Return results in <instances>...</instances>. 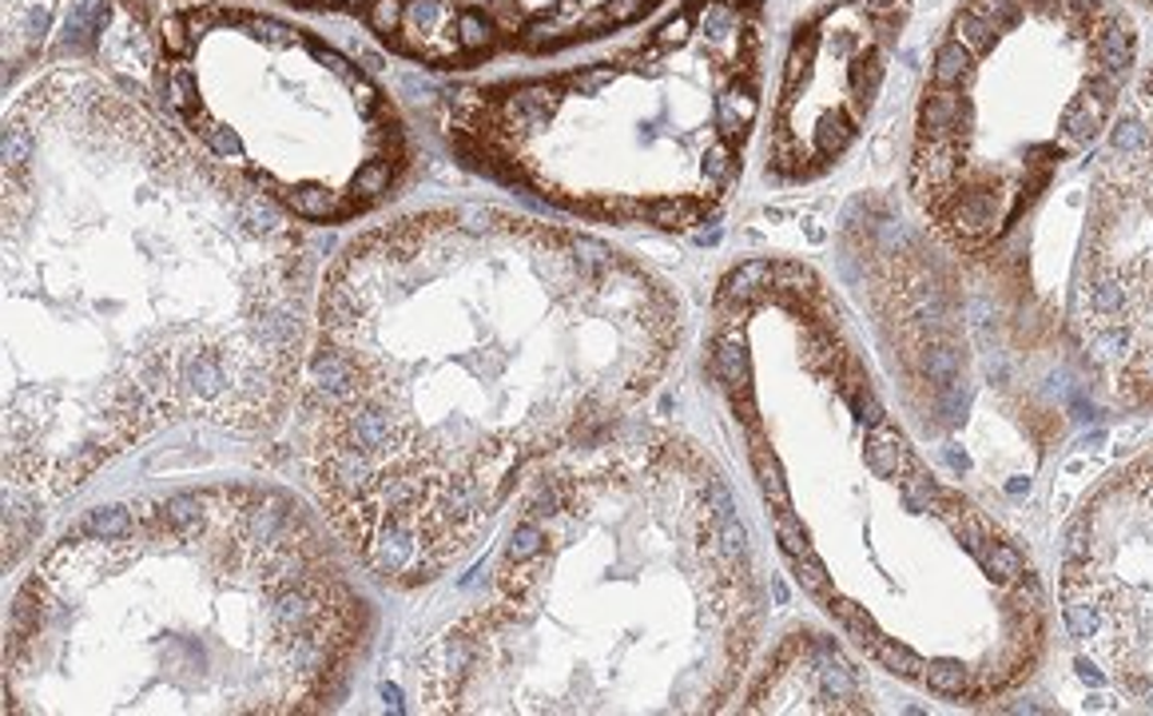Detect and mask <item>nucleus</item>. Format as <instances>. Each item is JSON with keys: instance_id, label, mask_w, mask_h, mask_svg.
Segmentation results:
<instances>
[{"instance_id": "1", "label": "nucleus", "mask_w": 1153, "mask_h": 716, "mask_svg": "<svg viewBox=\"0 0 1153 716\" xmlns=\"http://www.w3.org/2000/svg\"><path fill=\"white\" fill-rule=\"evenodd\" d=\"M713 371L720 375V383H725L737 398L748 395V354H744V339H740L737 331H728L716 339Z\"/></svg>"}, {"instance_id": "2", "label": "nucleus", "mask_w": 1153, "mask_h": 716, "mask_svg": "<svg viewBox=\"0 0 1153 716\" xmlns=\"http://www.w3.org/2000/svg\"><path fill=\"white\" fill-rule=\"evenodd\" d=\"M752 466H756L760 490H764V497H768L772 506H776V509H791L788 485H784V470H780V462L772 458V450L764 446V442H756V446H752Z\"/></svg>"}, {"instance_id": "3", "label": "nucleus", "mask_w": 1153, "mask_h": 716, "mask_svg": "<svg viewBox=\"0 0 1153 716\" xmlns=\"http://www.w3.org/2000/svg\"><path fill=\"white\" fill-rule=\"evenodd\" d=\"M978 562H983V570H987L990 577H999V582H1007V585L1022 582V573H1026L1019 550L1002 545V541H987V545H983V553H978Z\"/></svg>"}, {"instance_id": "4", "label": "nucleus", "mask_w": 1153, "mask_h": 716, "mask_svg": "<svg viewBox=\"0 0 1153 716\" xmlns=\"http://www.w3.org/2000/svg\"><path fill=\"white\" fill-rule=\"evenodd\" d=\"M768 279H772V267H768V263H760V259H756V263L737 267V271H732V275L725 279V291H720V295H725L728 303H744V298L756 295V291H760L764 283H768Z\"/></svg>"}, {"instance_id": "5", "label": "nucleus", "mask_w": 1153, "mask_h": 716, "mask_svg": "<svg viewBox=\"0 0 1153 716\" xmlns=\"http://www.w3.org/2000/svg\"><path fill=\"white\" fill-rule=\"evenodd\" d=\"M868 466L871 474L895 478L907 466V446L899 438H871L868 442Z\"/></svg>"}, {"instance_id": "6", "label": "nucleus", "mask_w": 1153, "mask_h": 716, "mask_svg": "<svg viewBox=\"0 0 1153 716\" xmlns=\"http://www.w3.org/2000/svg\"><path fill=\"white\" fill-rule=\"evenodd\" d=\"M922 681H927V689L939 696H963L967 693V669L955 661H939L931 665V669L922 672Z\"/></svg>"}, {"instance_id": "7", "label": "nucleus", "mask_w": 1153, "mask_h": 716, "mask_svg": "<svg viewBox=\"0 0 1153 716\" xmlns=\"http://www.w3.org/2000/svg\"><path fill=\"white\" fill-rule=\"evenodd\" d=\"M871 649H875L879 661L887 665L891 672H899V677H922V672H927V665H922L919 657H915V653L907 649V645H895V641H883V637H879L875 645H871Z\"/></svg>"}, {"instance_id": "8", "label": "nucleus", "mask_w": 1153, "mask_h": 716, "mask_svg": "<svg viewBox=\"0 0 1153 716\" xmlns=\"http://www.w3.org/2000/svg\"><path fill=\"white\" fill-rule=\"evenodd\" d=\"M1126 283L1121 279H1102V283L1090 286V310H1094V319H1106V315H1118L1121 303H1126Z\"/></svg>"}, {"instance_id": "9", "label": "nucleus", "mask_w": 1153, "mask_h": 716, "mask_svg": "<svg viewBox=\"0 0 1153 716\" xmlns=\"http://www.w3.org/2000/svg\"><path fill=\"white\" fill-rule=\"evenodd\" d=\"M776 538H780V550L788 553V557H800V553H808L812 545H808V533H803L800 518L791 514V509H776Z\"/></svg>"}, {"instance_id": "10", "label": "nucleus", "mask_w": 1153, "mask_h": 716, "mask_svg": "<svg viewBox=\"0 0 1153 716\" xmlns=\"http://www.w3.org/2000/svg\"><path fill=\"white\" fill-rule=\"evenodd\" d=\"M832 609H835V618L844 621V625L851 629V633H856V637L863 641V645H875V641H879V633H875V625H871V618L856 606V601H832Z\"/></svg>"}, {"instance_id": "11", "label": "nucleus", "mask_w": 1153, "mask_h": 716, "mask_svg": "<svg viewBox=\"0 0 1153 716\" xmlns=\"http://www.w3.org/2000/svg\"><path fill=\"white\" fill-rule=\"evenodd\" d=\"M1066 629H1070L1078 641H1090L1094 633H1098V606H1090V601H1070V606H1066Z\"/></svg>"}, {"instance_id": "12", "label": "nucleus", "mask_w": 1153, "mask_h": 716, "mask_svg": "<svg viewBox=\"0 0 1153 716\" xmlns=\"http://www.w3.org/2000/svg\"><path fill=\"white\" fill-rule=\"evenodd\" d=\"M291 208L298 211V215H307V220H327V215H334V203H330V191L322 188H303L291 196Z\"/></svg>"}, {"instance_id": "13", "label": "nucleus", "mask_w": 1153, "mask_h": 716, "mask_svg": "<svg viewBox=\"0 0 1153 716\" xmlns=\"http://www.w3.org/2000/svg\"><path fill=\"white\" fill-rule=\"evenodd\" d=\"M791 562H796V577H800V585L808 589V594L827 597V573H824V565H820V557H815L812 550L800 553V557H791Z\"/></svg>"}, {"instance_id": "14", "label": "nucleus", "mask_w": 1153, "mask_h": 716, "mask_svg": "<svg viewBox=\"0 0 1153 716\" xmlns=\"http://www.w3.org/2000/svg\"><path fill=\"white\" fill-rule=\"evenodd\" d=\"M80 529H92V533H99V541L116 538V533H123V529H128V509H120V506L96 509V514H89V518H84V526H80Z\"/></svg>"}, {"instance_id": "15", "label": "nucleus", "mask_w": 1153, "mask_h": 716, "mask_svg": "<svg viewBox=\"0 0 1153 716\" xmlns=\"http://www.w3.org/2000/svg\"><path fill=\"white\" fill-rule=\"evenodd\" d=\"M541 550V529L538 526H517L514 541H509V557L514 562H529Z\"/></svg>"}, {"instance_id": "16", "label": "nucleus", "mask_w": 1153, "mask_h": 716, "mask_svg": "<svg viewBox=\"0 0 1153 716\" xmlns=\"http://www.w3.org/2000/svg\"><path fill=\"white\" fill-rule=\"evenodd\" d=\"M390 188V167L386 164H374V167H363L358 176H354V191H363V196H378V191Z\"/></svg>"}, {"instance_id": "17", "label": "nucleus", "mask_w": 1153, "mask_h": 716, "mask_svg": "<svg viewBox=\"0 0 1153 716\" xmlns=\"http://www.w3.org/2000/svg\"><path fill=\"white\" fill-rule=\"evenodd\" d=\"M955 371H958V351H951V347H934V351H931V378L946 383V378L955 375Z\"/></svg>"}, {"instance_id": "18", "label": "nucleus", "mask_w": 1153, "mask_h": 716, "mask_svg": "<svg viewBox=\"0 0 1153 716\" xmlns=\"http://www.w3.org/2000/svg\"><path fill=\"white\" fill-rule=\"evenodd\" d=\"M1082 553H1086V526L1078 521V526L1066 533V557H1070V562H1078Z\"/></svg>"}, {"instance_id": "19", "label": "nucleus", "mask_w": 1153, "mask_h": 716, "mask_svg": "<svg viewBox=\"0 0 1153 716\" xmlns=\"http://www.w3.org/2000/svg\"><path fill=\"white\" fill-rule=\"evenodd\" d=\"M946 462H951V466H955V470H967V454H958V450H946Z\"/></svg>"}, {"instance_id": "20", "label": "nucleus", "mask_w": 1153, "mask_h": 716, "mask_svg": "<svg viewBox=\"0 0 1153 716\" xmlns=\"http://www.w3.org/2000/svg\"><path fill=\"white\" fill-rule=\"evenodd\" d=\"M1078 672H1082V677H1086V681H1090V684H1102V672H1098V669H1090V665H1086V661L1078 665Z\"/></svg>"}, {"instance_id": "21", "label": "nucleus", "mask_w": 1153, "mask_h": 716, "mask_svg": "<svg viewBox=\"0 0 1153 716\" xmlns=\"http://www.w3.org/2000/svg\"><path fill=\"white\" fill-rule=\"evenodd\" d=\"M1007 490H1011V494H1026V490H1031V478H1014Z\"/></svg>"}, {"instance_id": "22", "label": "nucleus", "mask_w": 1153, "mask_h": 716, "mask_svg": "<svg viewBox=\"0 0 1153 716\" xmlns=\"http://www.w3.org/2000/svg\"><path fill=\"white\" fill-rule=\"evenodd\" d=\"M342 4H346V9H363L366 0H342Z\"/></svg>"}, {"instance_id": "23", "label": "nucleus", "mask_w": 1153, "mask_h": 716, "mask_svg": "<svg viewBox=\"0 0 1153 716\" xmlns=\"http://www.w3.org/2000/svg\"><path fill=\"white\" fill-rule=\"evenodd\" d=\"M1145 701H1150V705H1153V684H1150V689H1145Z\"/></svg>"}]
</instances>
